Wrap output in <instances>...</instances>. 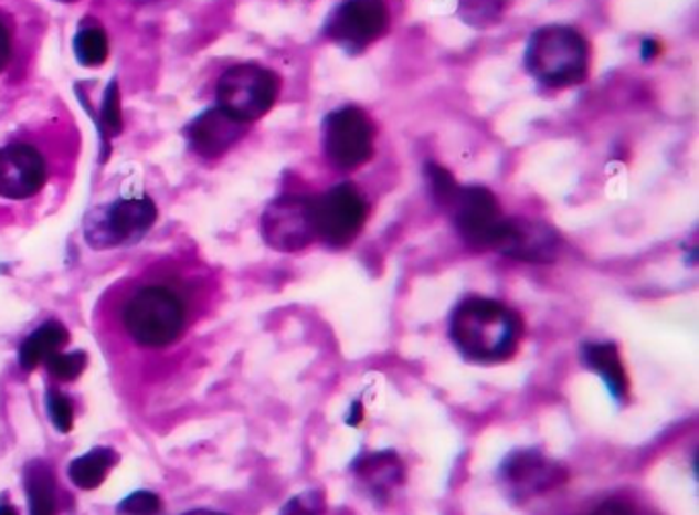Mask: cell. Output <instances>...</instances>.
Here are the masks:
<instances>
[{
	"instance_id": "obj_1",
	"label": "cell",
	"mask_w": 699,
	"mask_h": 515,
	"mask_svg": "<svg viewBox=\"0 0 699 515\" xmlns=\"http://www.w3.org/2000/svg\"><path fill=\"white\" fill-rule=\"evenodd\" d=\"M521 318L493 298H466L449 316V339L474 364H499L513 358L521 339Z\"/></svg>"
},
{
	"instance_id": "obj_2",
	"label": "cell",
	"mask_w": 699,
	"mask_h": 515,
	"mask_svg": "<svg viewBox=\"0 0 699 515\" xmlns=\"http://www.w3.org/2000/svg\"><path fill=\"white\" fill-rule=\"evenodd\" d=\"M121 323L134 344L150 349L167 347L186 330L187 304L172 287L144 284L124 302Z\"/></svg>"
},
{
	"instance_id": "obj_3",
	"label": "cell",
	"mask_w": 699,
	"mask_h": 515,
	"mask_svg": "<svg viewBox=\"0 0 699 515\" xmlns=\"http://www.w3.org/2000/svg\"><path fill=\"white\" fill-rule=\"evenodd\" d=\"M526 71L548 88L581 85L589 72L586 40L569 25H543L529 35Z\"/></svg>"
},
{
	"instance_id": "obj_4",
	"label": "cell",
	"mask_w": 699,
	"mask_h": 515,
	"mask_svg": "<svg viewBox=\"0 0 699 515\" xmlns=\"http://www.w3.org/2000/svg\"><path fill=\"white\" fill-rule=\"evenodd\" d=\"M157 218V203L148 196L119 198L85 216V241L95 251L136 244L155 227Z\"/></svg>"
},
{
	"instance_id": "obj_5",
	"label": "cell",
	"mask_w": 699,
	"mask_h": 515,
	"mask_svg": "<svg viewBox=\"0 0 699 515\" xmlns=\"http://www.w3.org/2000/svg\"><path fill=\"white\" fill-rule=\"evenodd\" d=\"M282 81L275 72L253 62L230 66L215 86V101L222 112L243 124H253L269 114L279 97Z\"/></svg>"
},
{
	"instance_id": "obj_6",
	"label": "cell",
	"mask_w": 699,
	"mask_h": 515,
	"mask_svg": "<svg viewBox=\"0 0 699 515\" xmlns=\"http://www.w3.org/2000/svg\"><path fill=\"white\" fill-rule=\"evenodd\" d=\"M375 129L370 117L356 105L330 112L322 122V150L339 171H356L373 155Z\"/></svg>"
},
{
	"instance_id": "obj_7",
	"label": "cell",
	"mask_w": 699,
	"mask_h": 515,
	"mask_svg": "<svg viewBox=\"0 0 699 515\" xmlns=\"http://www.w3.org/2000/svg\"><path fill=\"white\" fill-rule=\"evenodd\" d=\"M316 239L330 249H345L361 234L368 203L353 183L330 187L313 201Z\"/></svg>"
},
{
	"instance_id": "obj_8",
	"label": "cell",
	"mask_w": 699,
	"mask_h": 515,
	"mask_svg": "<svg viewBox=\"0 0 699 515\" xmlns=\"http://www.w3.org/2000/svg\"><path fill=\"white\" fill-rule=\"evenodd\" d=\"M390 28L384 0H341L325 21V35L349 56L363 54Z\"/></svg>"
},
{
	"instance_id": "obj_9",
	"label": "cell",
	"mask_w": 699,
	"mask_h": 515,
	"mask_svg": "<svg viewBox=\"0 0 699 515\" xmlns=\"http://www.w3.org/2000/svg\"><path fill=\"white\" fill-rule=\"evenodd\" d=\"M315 196L286 191L277 196L261 216V237L279 253H298L315 243Z\"/></svg>"
},
{
	"instance_id": "obj_10",
	"label": "cell",
	"mask_w": 699,
	"mask_h": 515,
	"mask_svg": "<svg viewBox=\"0 0 699 515\" xmlns=\"http://www.w3.org/2000/svg\"><path fill=\"white\" fill-rule=\"evenodd\" d=\"M569 471L540 450H517L500 462L499 485L511 503L523 505L564 485Z\"/></svg>"
},
{
	"instance_id": "obj_11",
	"label": "cell",
	"mask_w": 699,
	"mask_h": 515,
	"mask_svg": "<svg viewBox=\"0 0 699 515\" xmlns=\"http://www.w3.org/2000/svg\"><path fill=\"white\" fill-rule=\"evenodd\" d=\"M447 210L452 212L454 227L464 243L474 251H493L502 212L490 189L459 186Z\"/></svg>"
},
{
	"instance_id": "obj_12",
	"label": "cell",
	"mask_w": 699,
	"mask_h": 515,
	"mask_svg": "<svg viewBox=\"0 0 699 515\" xmlns=\"http://www.w3.org/2000/svg\"><path fill=\"white\" fill-rule=\"evenodd\" d=\"M493 251L526 263H552L560 251V237L540 220L502 218Z\"/></svg>"
},
{
	"instance_id": "obj_13",
	"label": "cell",
	"mask_w": 699,
	"mask_h": 515,
	"mask_svg": "<svg viewBox=\"0 0 699 515\" xmlns=\"http://www.w3.org/2000/svg\"><path fill=\"white\" fill-rule=\"evenodd\" d=\"M47 181V162L42 153L28 143H11L0 148V198L29 200Z\"/></svg>"
},
{
	"instance_id": "obj_14",
	"label": "cell",
	"mask_w": 699,
	"mask_h": 515,
	"mask_svg": "<svg viewBox=\"0 0 699 515\" xmlns=\"http://www.w3.org/2000/svg\"><path fill=\"white\" fill-rule=\"evenodd\" d=\"M248 132V124L234 119L218 105L201 112L187 124L186 138L189 148L205 160H218L241 143Z\"/></svg>"
},
{
	"instance_id": "obj_15",
	"label": "cell",
	"mask_w": 699,
	"mask_h": 515,
	"mask_svg": "<svg viewBox=\"0 0 699 515\" xmlns=\"http://www.w3.org/2000/svg\"><path fill=\"white\" fill-rule=\"evenodd\" d=\"M351 471L359 488L373 502H388L404 485V464L396 452L361 454Z\"/></svg>"
},
{
	"instance_id": "obj_16",
	"label": "cell",
	"mask_w": 699,
	"mask_h": 515,
	"mask_svg": "<svg viewBox=\"0 0 699 515\" xmlns=\"http://www.w3.org/2000/svg\"><path fill=\"white\" fill-rule=\"evenodd\" d=\"M583 364L589 370L603 378V382L610 388L612 397L617 402L628 401L629 382L624 364L619 359V349L612 341L601 344H586L583 347Z\"/></svg>"
},
{
	"instance_id": "obj_17",
	"label": "cell",
	"mask_w": 699,
	"mask_h": 515,
	"mask_svg": "<svg viewBox=\"0 0 699 515\" xmlns=\"http://www.w3.org/2000/svg\"><path fill=\"white\" fill-rule=\"evenodd\" d=\"M78 99L85 105L88 115L95 119V126L99 132L100 146L105 148L100 160L105 162L109 157V150H112V138L119 136L121 129H124V117H121V99H119V85H117V78L109 81V85L105 86V93H103V101H100L99 109H95L91 105V101L83 97L78 93Z\"/></svg>"
},
{
	"instance_id": "obj_18",
	"label": "cell",
	"mask_w": 699,
	"mask_h": 515,
	"mask_svg": "<svg viewBox=\"0 0 699 515\" xmlns=\"http://www.w3.org/2000/svg\"><path fill=\"white\" fill-rule=\"evenodd\" d=\"M29 515H56V476L43 460H31L25 466Z\"/></svg>"
},
{
	"instance_id": "obj_19",
	"label": "cell",
	"mask_w": 699,
	"mask_h": 515,
	"mask_svg": "<svg viewBox=\"0 0 699 515\" xmlns=\"http://www.w3.org/2000/svg\"><path fill=\"white\" fill-rule=\"evenodd\" d=\"M66 341H68V330L62 323H57V320L43 323L40 329L33 330L29 335L28 339L21 345V349H19L21 368L25 372L35 370L42 361H45L50 354L57 351Z\"/></svg>"
},
{
	"instance_id": "obj_20",
	"label": "cell",
	"mask_w": 699,
	"mask_h": 515,
	"mask_svg": "<svg viewBox=\"0 0 699 515\" xmlns=\"http://www.w3.org/2000/svg\"><path fill=\"white\" fill-rule=\"evenodd\" d=\"M117 462H119V456L112 448H95L83 456L72 460L68 476L76 487L93 491L105 483L109 471Z\"/></svg>"
},
{
	"instance_id": "obj_21",
	"label": "cell",
	"mask_w": 699,
	"mask_h": 515,
	"mask_svg": "<svg viewBox=\"0 0 699 515\" xmlns=\"http://www.w3.org/2000/svg\"><path fill=\"white\" fill-rule=\"evenodd\" d=\"M72 50H74V56L81 66L99 69L109 56V40H107L105 29L97 23L81 25L74 35Z\"/></svg>"
},
{
	"instance_id": "obj_22",
	"label": "cell",
	"mask_w": 699,
	"mask_h": 515,
	"mask_svg": "<svg viewBox=\"0 0 699 515\" xmlns=\"http://www.w3.org/2000/svg\"><path fill=\"white\" fill-rule=\"evenodd\" d=\"M505 11L502 0H459L457 17L474 29L493 28Z\"/></svg>"
},
{
	"instance_id": "obj_23",
	"label": "cell",
	"mask_w": 699,
	"mask_h": 515,
	"mask_svg": "<svg viewBox=\"0 0 699 515\" xmlns=\"http://www.w3.org/2000/svg\"><path fill=\"white\" fill-rule=\"evenodd\" d=\"M425 179H427L428 191H431L435 203L447 210L457 189H459L454 175L447 169H443L442 165H437V162H428L425 165Z\"/></svg>"
},
{
	"instance_id": "obj_24",
	"label": "cell",
	"mask_w": 699,
	"mask_h": 515,
	"mask_svg": "<svg viewBox=\"0 0 699 515\" xmlns=\"http://www.w3.org/2000/svg\"><path fill=\"white\" fill-rule=\"evenodd\" d=\"M45 366H47V372L52 374L56 380L72 382L85 370L86 354L85 351H72V354L54 351L45 358Z\"/></svg>"
},
{
	"instance_id": "obj_25",
	"label": "cell",
	"mask_w": 699,
	"mask_h": 515,
	"mask_svg": "<svg viewBox=\"0 0 699 515\" xmlns=\"http://www.w3.org/2000/svg\"><path fill=\"white\" fill-rule=\"evenodd\" d=\"M45 407H47V417L52 421V425L60 433H68L74 428V409L68 397L60 395L57 390H47L45 395Z\"/></svg>"
},
{
	"instance_id": "obj_26",
	"label": "cell",
	"mask_w": 699,
	"mask_h": 515,
	"mask_svg": "<svg viewBox=\"0 0 699 515\" xmlns=\"http://www.w3.org/2000/svg\"><path fill=\"white\" fill-rule=\"evenodd\" d=\"M327 502L322 491H304L284 505L279 515H325Z\"/></svg>"
},
{
	"instance_id": "obj_27",
	"label": "cell",
	"mask_w": 699,
	"mask_h": 515,
	"mask_svg": "<svg viewBox=\"0 0 699 515\" xmlns=\"http://www.w3.org/2000/svg\"><path fill=\"white\" fill-rule=\"evenodd\" d=\"M160 497L150 491H136L117 505V515H158Z\"/></svg>"
},
{
	"instance_id": "obj_28",
	"label": "cell",
	"mask_w": 699,
	"mask_h": 515,
	"mask_svg": "<svg viewBox=\"0 0 699 515\" xmlns=\"http://www.w3.org/2000/svg\"><path fill=\"white\" fill-rule=\"evenodd\" d=\"M11 50H13V45H11V33H9V29L4 28L2 21H0V72L4 71V66L9 64Z\"/></svg>"
},
{
	"instance_id": "obj_29",
	"label": "cell",
	"mask_w": 699,
	"mask_h": 515,
	"mask_svg": "<svg viewBox=\"0 0 699 515\" xmlns=\"http://www.w3.org/2000/svg\"><path fill=\"white\" fill-rule=\"evenodd\" d=\"M591 515H636L634 509L622 502L601 503L600 507Z\"/></svg>"
},
{
	"instance_id": "obj_30",
	"label": "cell",
	"mask_w": 699,
	"mask_h": 515,
	"mask_svg": "<svg viewBox=\"0 0 699 515\" xmlns=\"http://www.w3.org/2000/svg\"><path fill=\"white\" fill-rule=\"evenodd\" d=\"M363 419V411H361V404L359 402H353V407H351V417L347 419V423L349 425H359V421Z\"/></svg>"
},
{
	"instance_id": "obj_31",
	"label": "cell",
	"mask_w": 699,
	"mask_h": 515,
	"mask_svg": "<svg viewBox=\"0 0 699 515\" xmlns=\"http://www.w3.org/2000/svg\"><path fill=\"white\" fill-rule=\"evenodd\" d=\"M655 54H657V43L644 42V60H648V57H655Z\"/></svg>"
},
{
	"instance_id": "obj_32",
	"label": "cell",
	"mask_w": 699,
	"mask_h": 515,
	"mask_svg": "<svg viewBox=\"0 0 699 515\" xmlns=\"http://www.w3.org/2000/svg\"><path fill=\"white\" fill-rule=\"evenodd\" d=\"M183 515H226L220 514V512H212V509H193V512H187Z\"/></svg>"
},
{
	"instance_id": "obj_33",
	"label": "cell",
	"mask_w": 699,
	"mask_h": 515,
	"mask_svg": "<svg viewBox=\"0 0 699 515\" xmlns=\"http://www.w3.org/2000/svg\"><path fill=\"white\" fill-rule=\"evenodd\" d=\"M0 515H19L13 505H0Z\"/></svg>"
},
{
	"instance_id": "obj_34",
	"label": "cell",
	"mask_w": 699,
	"mask_h": 515,
	"mask_svg": "<svg viewBox=\"0 0 699 515\" xmlns=\"http://www.w3.org/2000/svg\"><path fill=\"white\" fill-rule=\"evenodd\" d=\"M57 2H64V4H72V2H78V0H57Z\"/></svg>"
},
{
	"instance_id": "obj_35",
	"label": "cell",
	"mask_w": 699,
	"mask_h": 515,
	"mask_svg": "<svg viewBox=\"0 0 699 515\" xmlns=\"http://www.w3.org/2000/svg\"><path fill=\"white\" fill-rule=\"evenodd\" d=\"M136 2H150V0H136Z\"/></svg>"
}]
</instances>
